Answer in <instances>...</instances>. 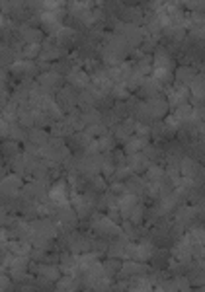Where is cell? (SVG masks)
<instances>
[{"mask_svg":"<svg viewBox=\"0 0 205 292\" xmlns=\"http://www.w3.org/2000/svg\"><path fill=\"white\" fill-rule=\"evenodd\" d=\"M174 63H172V57L166 53V49L162 47H156V55H154V63H153V76L158 80V82H172L174 74Z\"/></svg>","mask_w":205,"mask_h":292,"instance_id":"1","label":"cell"},{"mask_svg":"<svg viewBox=\"0 0 205 292\" xmlns=\"http://www.w3.org/2000/svg\"><path fill=\"white\" fill-rule=\"evenodd\" d=\"M92 228L96 230L98 236H103V238H111V236H121L123 234V230L117 226L109 216H100V214L92 216Z\"/></svg>","mask_w":205,"mask_h":292,"instance_id":"2","label":"cell"},{"mask_svg":"<svg viewBox=\"0 0 205 292\" xmlns=\"http://www.w3.org/2000/svg\"><path fill=\"white\" fill-rule=\"evenodd\" d=\"M72 209L76 210L78 218H86L92 214V209H94V199L90 195H80L74 193L72 195Z\"/></svg>","mask_w":205,"mask_h":292,"instance_id":"3","label":"cell"},{"mask_svg":"<svg viewBox=\"0 0 205 292\" xmlns=\"http://www.w3.org/2000/svg\"><path fill=\"white\" fill-rule=\"evenodd\" d=\"M186 99H190V86H182V84H174L168 90V105L178 109L180 105L188 103Z\"/></svg>","mask_w":205,"mask_h":292,"instance_id":"4","label":"cell"},{"mask_svg":"<svg viewBox=\"0 0 205 292\" xmlns=\"http://www.w3.org/2000/svg\"><path fill=\"white\" fill-rule=\"evenodd\" d=\"M65 16V10L63 8H59V10H51V12H41V22H43V26L49 30V32H57L59 28H63L61 26V18Z\"/></svg>","mask_w":205,"mask_h":292,"instance_id":"5","label":"cell"},{"mask_svg":"<svg viewBox=\"0 0 205 292\" xmlns=\"http://www.w3.org/2000/svg\"><path fill=\"white\" fill-rule=\"evenodd\" d=\"M68 185L65 181H57L51 189H49V199L55 203V205H59V207H67L68 205Z\"/></svg>","mask_w":205,"mask_h":292,"instance_id":"6","label":"cell"},{"mask_svg":"<svg viewBox=\"0 0 205 292\" xmlns=\"http://www.w3.org/2000/svg\"><path fill=\"white\" fill-rule=\"evenodd\" d=\"M63 82V78L59 76V72L57 70H53V72H45V74H41L39 76V80H37V84L47 92V94H51L59 84Z\"/></svg>","mask_w":205,"mask_h":292,"instance_id":"7","label":"cell"},{"mask_svg":"<svg viewBox=\"0 0 205 292\" xmlns=\"http://www.w3.org/2000/svg\"><path fill=\"white\" fill-rule=\"evenodd\" d=\"M147 105H149V111H151L153 119H160L162 115H166V111H168V107H170V105H168V101H166V99H162L160 96L147 99Z\"/></svg>","mask_w":205,"mask_h":292,"instance_id":"8","label":"cell"},{"mask_svg":"<svg viewBox=\"0 0 205 292\" xmlns=\"http://www.w3.org/2000/svg\"><path fill=\"white\" fill-rule=\"evenodd\" d=\"M137 207V195L133 193H125L117 197V209L121 212L123 218H129L131 216V210Z\"/></svg>","mask_w":205,"mask_h":292,"instance_id":"9","label":"cell"},{"mask_svg":"<svg viewBox=\"0 0 205 292\" xmlns=\"http://www.w3.org/2000/svg\"><path fill=\"white\" fill-rule=\"evenodd\" d=\"M67 82L70 84V86H74V88H82V90H86V88L90 86V78H88V74L82 72L80 68H72V70L68 72Z\"/></svg>","mask_w":205,"mask_h":292,"instance_id":"10","label":"cell"},{"mask_svg":"<svg viewBox=\"0 0 205 292\" xmlns=\"http://www.w3.org/2000/svg\"><path fill=\"white\" fill-rule=\"evenodd\" d=\"M160 88H162V82H158L154 76H153V78H145V82H143V86H141V94L147 97V99H151V97L158 96Z\"/></svg>","mask_w":205,"mask_h":292,"instance_id":"11","label":"cell"},{"mask_svg":"<svg viewBox=\"0 0 205 292\" xmlns=\"http://www.w3.org/2000/svg\"><path fill=\"white\" fill-rule=\"evenodd\" d=\"M127 166L131 167V171L141 173V171H145V169L151 167V160H149L143 152H137V154H131V156H129V164H127Z\"/></svg>","mask_w":205,"mask_h":292,"instance_id":"12","label":"cell"},{"mask_svg":"<svg viewBox=\"0 0 205 292\" xmlns=\"http://www.w3.org/2000/svg\"><path fill=\"white\" fill-rule=\"evenodd\" d=\"M76 103H78V96L74 94L72 88H65V90L59 92V105H61L65 111H70Z\"/></svg>","mask_w":205,"mask_h":292,"instance_id":"13","label":"cell"},{"mask_svg":"<svg viewBox=\"0 0 205 292\" xmlns=\"http://www.w3.org/2000/svg\"><path fill=\"white\" fill-rule=\"evenodd\" d=\"M32 228H34L35 234H41V236H47V238H55L57 236L55 224L51 220H34Z\"/></svg>","mask_w":205,"mask_h":292,"instance_id":"14","label":"cell"},{"mask_svg":"<svg viewBox=\"0 0 205 292\" xmlns=\"http://www.w3.org/2000/svg\"><path fill=\"white\" fill-rule=\"evenodd\" d=\"M22 185L20 177L18 175H8L2 179V193L4 197H12V195H18V187Z\"/></svg>","mask_w":205,"mask_h":292,"instance_id":"15","label":"cell"},{"mask_svg":"<svg viewBox=\"0 0 205 292\" xmlns=\"http://www.w3.org/2000/svg\"><path fill=\"white\" fill-rule=\"evenodd\" d=\"M198 74H196V70L194 68H190V66H180L178 70H176V84H182V86H190L192 82H194V78H196Z\"/></svg>","mask_w":205,"mask_h":292,"instance_id":"16","label":"cell"},{"mask_svg":"<svg viewBox=\"0 0 205 292\" xmlns=\"http://www.w3.org/2000/svg\"><path fill=\"white\" fill-rule=\"evenodd\" d=\"M121 271H123V275H145V273H147V271H151V269H149V267H145V265H141V261L127 259L125 263H123Z\"/></svg>","mask_w":205,"mask_h":292,"instance_id":"17","label":"cell"},{"mask_svg":"<svg viewBox=\"0 0 205 292\" xmlns=\"http://www.w3.org/2000/svg\"><path fill=\"white\" fill-rule=\"evenodd\" d=\"M145 146H147V140L143 136H131L125 140V154H129V156L137 154V152L145 150Z\"/></svg>","mask_w":205,"mask_h":292,"instance_id":"18","label":"cell"},{"mask_svg":"<svg viewBox=\"0 0 205 292\" xmlns=\"http://www.w3.org/2000/svg\"><path fill=\"white\" fill-rule=\"evenodd\" d=\"M194 216H196V209L194 207H182V209L176 210V222L182 224V226L190 224L194 220Z\"/></svg>","mask_w":205,"mask_h":292,"instance_id":"19","label":"cell"},{"mask_svg":"<svg viewBox=\"0 0 205 292\" xmlns=\"http://www.w3.org/2000/svg\"><path fill=\"white\" fill-rule=\"evenodd\" d=\"M35 271L47 277L49 281H59L61 277V267H55V265H35Z\"/></svg>","mask_w":205,"mask_h":292,"instance_id":"20","label":"cell"},{"mask_svg":"<svg viewBox=\"0 0 205 292\" xmlns=\"http://www.w3.org/2000/svg\"><path fill=\"white\" fill-rule=\"evenodd\" d=\"M61 57V49L55 45V43H43V51L39 55L41 61H53V59H59Z\"/></svg>","mask_w":205,"mask_h":292,"instance_id":"21","label":"cell"},{"mask_svg":"<svg viewBox=\"0 0 205 292\" xmlns=\"http://www.w3.org/2000/svg\"><path fill=\"white\" fill-rule=\"evenodd\" d=\"M30 140L34 142L35 146L41 148V146H47L51 138H49V134L45 130H41L39 127H34V129H30Z\"/></svg>","mask_w":205,"mask_h":292,"instance_id":"22","label":"cell"},{"mask_svg":"<svg viewBox=\"0 0 205 292\" xmlns=\"http://www.w3.org/2000/svg\"><path fill=\"white\" fill-rule=\"evenodd\" d=\"M190 90L194 97H200V99H205V74H198L194 78V82L190 84Z\"/></svg>","mask_w":205,"mask_h":292,"instance_id":"23","label":"cell"},{"mask_svg":"<svg viewBox=\"0 0 205 292\" xmlns=\"http://www.w3.org/2000/svg\"><path fill=\"white\" fill-rule=\"evenodd\" d=\"M12 72L14 74H28V76H32V74H35V65L32 61L24 59V61H18V63L12 65Z\"/></svg>","mask_w":205,"mask_h":292,"instance_id":"24","label":"cell"},{"mask_svg":"<svg viewBox=\"0 0 205 292\" xmlns=\"http://www.w3.org/2000/svg\"><path fill=\"white\" fill-rule=\"evenodd\" d=\"M78 287H80V281L74 275H65V279L57 283V291H76Z\"/></svg>","mask_w":205,"mask_h":292,"instance_id":"25","label":"cell"},{"mask_svg":"<svg viewBox=\"0 0 205 292\" xmlns=\"http://www.w3.org/2000/svg\"><path fill=\"white\" fill-rule=\"evenodd\" d=\"M125 189H127V193H133V195H139L145 191V181L141 179V177H137V175H131L127 181H125Z\"/></svg>","mask_w":205,"mask_h":292,"instance_id":"26","label":"cell"},{"mask_svg":"<svg viewBox=\"0 0 205 292\" xmlns=\"http://www.w3.org/2000/svg\"><path fill=\"white\" fill-rule=\"evenodd\" d=\"M82 121H84L88 127H92V125H100V121H102V113L96 111V109H88V111L82 113Z\"/></svg>","mask_w":205,"mask_h":292,"instance_id":"27","label":"cell"},{"mask_svg":"<svg viewBox=\"0 0 205 292\" xmlns=\"http://www.w3.org/2000/svg\"><path fill=\"white\" fill-rule=\"evenodd\" d=\"M20 33H22V37H24L28 43H39L41 33L37 32V30H32L30 26H22V28H20Z\"/></svg>","mask_w":205,"mask_h":292,"instance_id":"28","label":"cell"},{"mask_svg":"<svg viewBox=\"0 0 205 292\" xmlns=\"http://www.w3.org/2000/svg\"><path fill=\"white\" fill-rule=\"evenodd\" d=\"M41 51H43V47H41L39 43H28L26 49H24V57H26L28 61H32L34 57H39V55H41Z\"/></svg>","mask_w":205,"mask_h":292,"instance_id":"29","label":"cell"},{"mask_svg":"<svg viewBox=\"0 0 205 292\" xmlns=\"http://www.w3.org/2000/svg\"><path fill=\"white\" fill-rule=\"evenodd\" d=\"M123 267V263L117 259V257H113L111 261H107V263H103V273H105V277L109 279L117 269H121Z\"/></svg>","mask_w":205,"mask_h":292,"instance_id":"30","label":"cell"},{"mask_svg":"<svg viewBox=\"0 0 205 292\" xmlns=\"http://www.w3.org/2000/svg\"><path fill=\"white\" fill-rule=\"evenodd\" d=\"M111 97H115V99H127L129 97V88L125 86V84H115L113 88H111Z\"/></svg>","mask_w":205,"mask_h":292,"instance_id":"31","label":"cell"},{"mask_svg":"<svg viewBox=\"0 0 205 292\" xmlns=\"http://www.w3.org/2000/svg\"><path fill=\"white\" fill-rule=\"evenodd\" d=\"M151 289H153V281L143 279V277H137L131 285V291H151Z\"/></svg>","mask_w":205,"mask_h":292,"instance_id":"32","label":"cell"},{"mask_svg":"<svg viewBox=\"0 0 205 292\" xmlns=\"http://www.w3.org/2000/svg\"><path fill=\"white\" fill-rule=\"evenodd\" d=\"M162 175H164V169L158 167V166H151V167L147 169V177H149L151 181H160Z\"/></svg>","mask_w":205,"mask_h":292,"instance_id":"33","label":"cell"},{"mask_svg":"<svg viewBox=\"0 0 205 292\" xmlns=\"http://www.w3.org/2000/svg\"><path fill=\"white\" fill-rule=\"evenodd\" d=\"M98 144H100V150H103V152H111V150H113V144H115V140H113L109 134H103V136H100Z\"/></svg>","mask_w":205,"mask_h":292,"instance_id":"34","label":"cell"},{"mask_svg":"<svg viewBox=\"0 0 205 292\" xmlns=\"http://www.w3.org/2000/svg\"><path fill=\"white\" fill-rule=\"evenodd\" d=\"M188 236L194 240V244H204L205 242V228H192Z\"/></svg>","mask_w":205,"mask_h":292,"instance_id":"35","label":"cell"},{"mask_svg":"<svg viewBox=\"0 0 205 292\" xmlns=\"http://www.w3.org/2000/svg\"><path fill=\"white\" fill-rule=\"evenodd\" d=\"M143 214H145V207H141V205H137L135 209L131 210V216H129V220H131L133 224H139V222L143 220Z\"/></svg>","mask_w":205,"mask_h":292,"instance_id":"36","label":"cell"},{"mask_svg":"<svg viewBox=\"0 0 205 292\" xmlns=\"http://www.w3.org/2000/svg\"><path fill=\"white\" fill-rule=\"evenodd\" d=\"M4 154H6V156L18 154V144H16V142H6V144H4Z\"/></svg>","mask_w":205,"mask_h":292,"instance_id":"37","label":"cell"},{"mask_svg":"<svg viewBox=\"0 0 205 292\" xmlns=\"http://www.w3.org/2000/svg\"><path fill=\"white\" fill-rule=\"evenodd\" d=\"M188 6H190V10H194L198 14L205 12V2H188Z\"/></svg>","mask_w":205,"mask_h":292,"instance_id":"38","label":"cell"},{"mask_svg":"<svg viewBox=\"0 0 205 292\" xmlns=\"http://www.w3.org/2000/svg\"><path fill=\"white\" fill-rule=\"evenodd\" d=\"M0 285H2V291H10V289H12V287H10V279H8L6 275L2 277V281H0Z\"/></svg>","mask_w":205,"mask_h":292,"instance_id":"39","label":"cell"},{"mask_svg":"<svg viewBox=\"0 0 205 292\" xmlns=\"http://www.w3.org/2000/svg\"><path fill=\"white\" fill-rule=\"evenodd\" d=\"M202 257H205V242L202 244Z\"/></svg>","mask_w":205,"mask_h":292,"instance_id":"40","label":"cell"}]
</instances>
